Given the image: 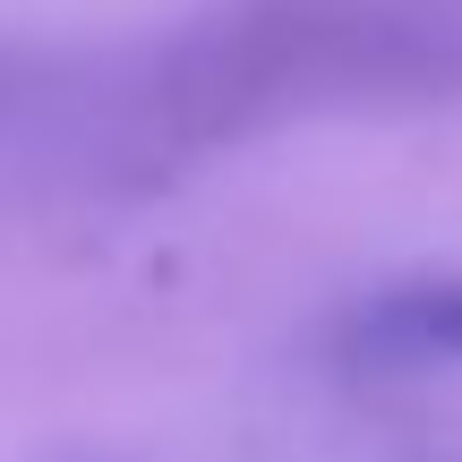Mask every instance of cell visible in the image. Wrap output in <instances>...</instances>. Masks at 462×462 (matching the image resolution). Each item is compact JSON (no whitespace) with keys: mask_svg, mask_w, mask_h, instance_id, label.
I'll return each mask as SVG.
<instances>
[{"mask_svg":"<svg viewBox=\"0 0 462 462\" xmlns=\"http://www.w3.org/2000/svg\"><path fill=\"white\" fill-rule=\"evenodd\" d=\"M334 351L368 377H420V368H462V274L454 282H402L377 291L334 326Z\"/></svg>","mask_w":462,"mask_h":462,"instance_id":"7a4b0ae2","label":"cell"},{"mask_svg":"<svg viewBox=\"0 0 462 462\" xmlns=\"http://www.w3.org/2000/svg\"><path fill=\"white\" fill-rule=\"evenodd\" d=\"M429 95H462V0H231L171 43L154 120L171 137H240Z\"/></svg>","mask_w":462,"mask_h":462,"instance_id":"6da1fadb","label":"cell"}]
</instances>
